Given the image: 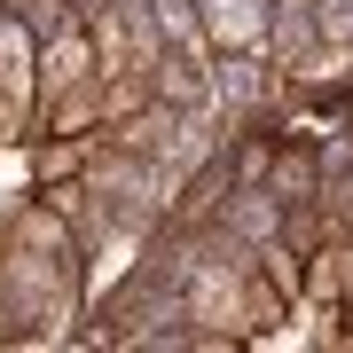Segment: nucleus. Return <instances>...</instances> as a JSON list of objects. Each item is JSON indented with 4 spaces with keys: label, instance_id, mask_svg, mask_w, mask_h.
Wrapping results in <instances>:
<instances>
[{
    "label": "nucleus",
    "instance_id": "f257e3e1",
    "mask_svg": "<svg viewBox=\"0 0 353 353\" xmlns=\"http://www.w3.org/2000/svg\"><path fill=\"white\" fill-rule=\"evenodd\" d=\"M314 16H322L330 48H353V0H314Z\"/></svg>",
    "mask_w": 353,
    "mask_h": 353
}]
</instances>
